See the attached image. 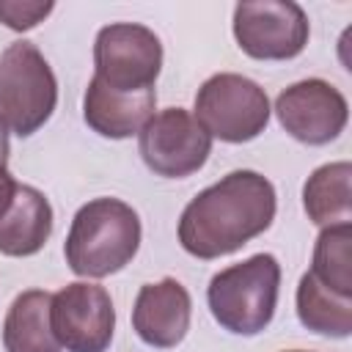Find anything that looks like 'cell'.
<instances>
[{
    "mask_svg": "<svg viewBox=\"0 0 352 352\" xmlns=\"http://www.w3.org/2000/svg\"><path fill=\"white\" fill-rule=\"evenodd\" d=\"M275 187L258 170H231L201 190L179 217V245L204 261L236 253L275 220Z\"/></svg>",
    "mask_w": 352,
    "mask_h": 352,
    "instance_id": "1",
    "label": "cell"
},
{
    "mask_svg": "<svg viewBox=\"0 0 352 352\" xmlns=\"http://www.w3.org/2000/svg\"><path fill=\"white\" fill-rule=\"evenodd\" d=\"M140 217L121 198H94L72 217L63 256L80 278H107L124 270L140 248Z\"/></svg>",
    "mask_w": 352,
    "mask_h": 352,
    "instance_id": "2",
    "label": "cell"
},
{
    "mask_svg": "<svg viewBox=\"0 0 352 352\" xmlns=\"http://www.w3.org/2000/svg\"><path fill=\"white\" fill-rule=\"evenodd\" d=\"M280 264L272 253H256L212 275L206 302L214 322L234 336H258L278 308Z\"/></svg>",
    "mask_w": 352,
    "mask_h": 352,
    "instance_id": "3",
    "label": "cell"
},
{
    "mask_svg": "<svg viewBox=\"0 0 352 352\" xmlns=\"http://www.w3.org/2000/svg\"><path fill=\"white\" fill-rule=\"evenodd\" d=\"M58 104V80L33 41H14L0 52V121L16 138L38 132Z\"/></svg>",
    "mask_w": 352,
    "mask_h": 352,
    "instance_id": "4",
    "label": "cell"
},
{
    "mask_svg": "<svg viewBox=\"0 0 352 352\" xmlns=\"http://www.w3.org/2000/svg\"><path fill=\"white\" fill-rule=\"evenodd\" d=\"M270 113L267 91L256 80L220 72L198 88L192 116L212 138H220L223 143H248L267 129Z\"/></svg>",
    "mask_w": 352,
    "mask_h": 352,
    "instance_id": "5",
    "label": "cell"
},
{
    "mask_svg": "<svg viewBox=\"0 0 352 352\" xmlns=\"http://www.w3.org/2000/svg\"><path fill=\"white\" fill-rule=\"evenodd\" d=\"M94 77L113 91H148L162 69V41L151 28L138 22L104 25L94 41Z\"/></svg>",
    "mask_w": 352,
    "mask_h": 352,
    "instance_id": "6",
    "label": "cell"
},
{
    "mask_svg": "<svg viewBox=\"0 0 352 352\" xmlns=\"http://www.w3.org/2000/svg\"><path fill=\"white\" fill-rule=\"evenodd\" d=\"M138 151L146 168L162 179L198 173L212 154V135L184 107L154 113L138 132Z\"/></svg>",
    "mask_w": 352,
    "mask_h": 352,
    "instance_id": "7",
    "label": "cell"
},
{
    "mask_svg": "<svg viewBox=\"0 0 352 352\" xmlns=\"http://www.w3.org/2000/svg\"><path fill=\"white\" fill-rule=\"evenodd\" d=\"M311 36L308 14L294 0H258L234 6V38L256 60H292Z\"/></svg>",
    "mask_w": 352,
    "mask_h": 352,
    "instance_id": "8",
    "label": "cell"
},
{
    "mask_svg": "<svg viewBox=\"0 0 352 352\" xmlns=\"http://www.w3.org/2000/svg\"><path fill=\"white\" fill-rule=\"evenodd\" d=\"M50 327L66 352H104L116 330L110 292L88 280L66 283L50 300Z\"/></svg>",
    "mask_w": 352,
    "mask_h": 352,
    "instance_id": "9",
    "label": "cell"
},
{
    "mask_svg": "<svg viewBox=\"0 0 352 352\" xmlns=\"http://www.w3.org/2000/svg\"><path fill=\"white\" fill-rule=\"evenodd\" d=\"M275 116L294 140L324 146L344 132L349 121V104L336 85L319 77H308L278 94Z\"/></svg>",
    "mask_w": 352,
    "mask_h": 352,
    "instance_id": "10",
    "label": "cell"
},
{
    "mask_svg": "<svg viewBox=\"0 0 352 352\" xmlns=\"http://www.w3.org/2000/svg\"><path fill=\"white\" fill-rule=\"evenodd\" d=\"M192 319L190 292L176 278L140 286L132 305V330L154 349H173L184 341Z\"/></svg>",
    "mask_w": 352,
    "mask_h": 352,
    "instance_id": "11",
    "label": "cell"
},
{
    "mask_svg": "<svg viewBox=\"0 0 352 352\" xmlns=\"http://www.w3.org/2000/svg\"><path fill=\"white\" fill-rule=\"evenodd\" d=\"M157 107V91H140V94H124L107 88L99 77H91L85 96H82V118L85 124L110 140H124L138 135L146 121L154 116Z\"/></svg>",
    "mask_w": 352,
    "mask_h": 352,
    "instance_id": "12",
    "label": "cell"
},
{
    "mask_svg": "<svg viewBox=\"0 0 352 352\" xmlns=\"http://www.w3.org/2000/svg\"><path fill=\"white\" fill-rule=\"evenodd\" d=\"M52 234V206L30 184H19L11 209L0 220V253L11 258L36 256Z\"/></svg>",
    "mask_w": 352,
    "mask_h": 352,
    "instance_id": "13",
    "label": "cell"
},
{
    "mask_svg": "<svg viewBox=\"0 0 352 352\" xmlns=\"http://www.w3.org/2000/svg\"><path fill=\"white\" fill-rule=\"evenodd\" d=\"M50 300L44 289H28L14 297L3 319L6 352H63L50 327Z\"/></svg>",
    "mask_w": 352,
    "mask_h": 352,
    "instance_id": "14",
    "label": "cell"
},
{
    "mask_svg": "<svg viewBox=\"0 0 352 352\" xmlns=\"http://www.w3.org/2000/svg\"><path fill=\"white\" fill-rule=\"evenodd\" d=\"M352 165L346 160L319 165L302 184V209L311 223L327 228L352 220Z\"/></svg>",
    "mask_w": 352,
    "mask_h": 352,
    "instance_id": "15",
    "label": "cell"
},
{
    "mask_svg": "<svg viewBox=\"0 0 352 352\" xmlns=\"http://www.w3.org/2000/svg\"><path fill=\"white\" fill-rule=\"evenodd\" d=\"M297 319L311 333L346 338L352 333V297L330 292L311 272H305L297 283Z\"/></svg>",
    "mask_w": 352,
    "mask_h": 352,
    "instance_id": "16",
    "label": "cell"
},
{
    "mask_svg": "<svg viewBox=\"0 0 352 352\" xmlns=\"http://www.w3.org/2000/svg\"><path fill=\"white\" fill-rule=\"evenodd\" d=\"M308 272L330 292L352 297V223L327 226L319 231Z\"/></svg>",
    "mask_w": 352,
    "mask_h": 352,
    "instance_id": "17",
    "label": "cell"
},
{
    "mask_svg": "<svg viewBox=\"0 0 352 352\" xmlns=\"http://www.w3.org/2000/svg\"><path fill=\"white\" fill-rule=\"evenodd\" d=\"M55 3H36V0H0V22L11 30H30L52 14Z\"/></svg>",
    "mask_w": 352,
    "mask_h": 352,
    "instance_id": "18",
    "label": "cell"
},
{
    "mask_svg": "<svg viewBox=\"0 0 352 352\" xmlns=\"http://www.w3.org/2000/svg\"><path fill=\"white\" fill-rule=\"evenodd\" d=\"M16 187H19V182L11 176L8 165L0 162V220H3V214H6V212L11 209V204H14Z\"/></svg>",
    "mask_w": 352,
    "mask_h": 352,
    "instance_id": "19",
    "label": "cell"
},
{
    "mask_svg": "<svg viewBox=\"0 0 352 352\" xmlns=\"http://www.w3.org/2000/svg\"><path fill=\"white\" fill-rule=\"evenodd\" d=\"M6 151H8V129L3 126V121H0V162L6 165Z\"/></svg>",
    "mask_w": 352,
    "mask_h": 352,
    "instance_id": "20",
    "label": "cell"
},
{
    "mask_svg": "<svg viewBox=\"0 0 352 352\" xmlns=\"http://www.w3.org/2000/svg\"><path fill=\"white\" fill-rule=\"evenodd\" d=\"M283 352H305V349H283Z\"/></svg>",
    "mask_w": 352,
    "mask_h": 352,
    "instance_id": "21",
    "label": "cell"
}]
</instances>
